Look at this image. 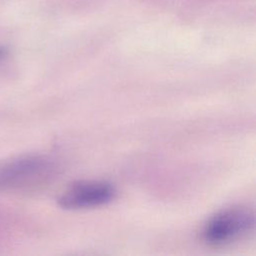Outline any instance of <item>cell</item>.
I'll list each match as a JSON object with an SVG mask.
<instances>
[{"instance_id": "cell-1", "label": "cell", "mask_w": 256, "mask_h": 256, "mask_svg": "<svg viewBox=\"0 0 256 256\" xmlns=\"http://www.w3.org/2000/svg\"><path fill=\"white\" fill-rule=\"evenodd\" d=\"M57 162L46 155L21 156L0 164V192L38 190L58 175Z\"/></svg>"}, {"instance_id": "cell-2", "label": "cell", "mask_w": 256, "mask_h": 256, "mask_svg": "<svg viewBox=\"0 0 256 256\" xmlns=\"http://www.w3.org/2000/svg\"><path fill=\"white\" fill-rule=\"evenodd\" d=\"M254 226L255 216L251 209L233 206L210 217L202 228L201 237L210 246H224L247 236Z\"/></svg>"}, {"instance_id": "cell-3", "label": "cell", "mask_w": 256, "mask_h": 256, "mask_svg": "<svg viewBox=\"0 0 256 256\" xmlns=\"http://www.w3.org/2000/svg\"><path fill=\"white\" fill-rule=\"evenodd\" d=\"M116 196L115 188L100 180L78 181L70 185L58 198L63 209L79 210L99 207L111 202Z\"/></svg>"}, {"instance_id": "cell-4", "label": "cell", "mask_w": 256, "mask_h": 256, "mask_svg": "<svg viewBox=\"0 0 256 256\" xmlns=\"http://www.w3.org/2000/svg\"><path fill=\"white\" fill-rule=\"evenodd\" d=\"M4 55H5V50H4L2 47H0V59H1Z\"/></svg>"}]
</instances>
